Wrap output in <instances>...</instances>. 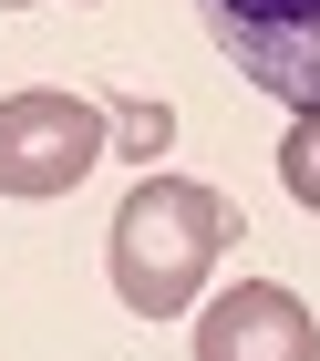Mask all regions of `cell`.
Segmentation results:
<instances>
[{"label": "cell", "mask_w": 320, "mask_h": 361, "mask_svg": "<svg viewBox=\"0 0 320 361\" xmlns=\"http://www.w3.org/2000/svg\"><path fill=\"white\" fill-rule=\"evenodd\" d=\"M238 248V207L217 186H196V176H145V186L114 207V300L134 310V320H176V310H196V289H207V269Z\"/></svg>", "instance_id": "1"}, {"label": "cell", "mask_w": 320, "mask_h": 361, "mask_svg": "<svg viewBox=\"0 0 320 361\" xmlns=\"http://www.w3.org/2000/svg\"><path fill=\"white\" fill-rule=\"evenodd\" d=\"M104 104L93 93H62V83H31L0 104V196H73L83 176L104 166Z\"/></svg>", "instance_id": "2"}, {"label": "cell", "mask_w": 320, "mask_h": 361, "mask_svg": "<svg viewBox=\"0 0 320 361\" xmlns=\"http://www.w3.org/2000/svg\"><path fill=\"white\" fill-rule=\"evenodd\" d=\"M196 21L259 93L320 114V0H196Z\"/></svg>", "instance_id": "3"}, {"label": "cell", "mask_w": 320, "mask_h": 361, "mask_svg": "<svg viewBox=\"0 0 320 361\" xmlns=\"http://www.w3.org/2000/svg\"><path fill=\"white\" fill-rule=\"evenodd\" d=\"M196 361H320V320L279 279H238L196 310Z\"/></svg>", "instance_id": "4"}, {"label": "cell", "mask_w": 320, "mask_h": 361, "mask_svg": "<svg viewBox=\"0 0 320 361\" xmlns=\"http://www.w3.org/2000/svg\"><path fill=\"white\" fill-rule=\"evenodd\" d=\"M104 124H114V155H124V166H155L165 145H176V114H165L155 93H114Z\"/></svg>", "instance_id": "5"}, {"label": "cell", "mask_w": 320, "mask_h": 361, "mask_svg": "<svg viewBox=\"0 0 320 361\" xmlns=\"http://www.w3.org/2000/svg\"><path fill=\"white\" fill-rule=\"evenodd\" d=\"M279 186L320 217V114H290V135H279Z\"/></svg>", "instance_id": "6"}, {"label": "cell", "mask_w": 320, "mask_h": 361, "mask_svg": "<svg viewBox=\"0 0 320 361\" xmlns=\"http://www.w3.org/2000/svg\"><path fill=\"white\" fill-rule=\"evenodd\" d=\"M0 11H21V0H0Z\"/></svg>", "instance_id": "7"}]
</instances>
